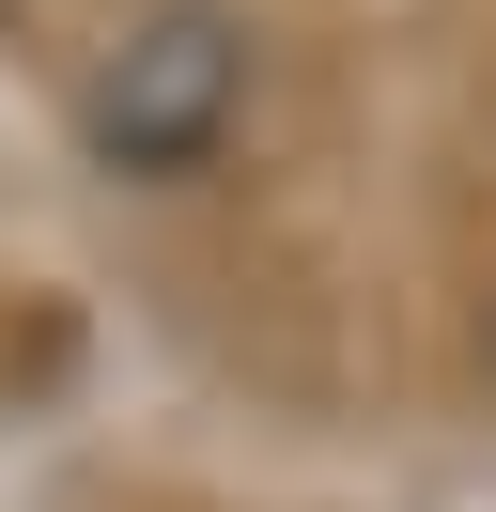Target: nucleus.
<instances>
[{"label": "nucleus", "mask_w": 496, "mask_h": 512, "mask_svg": "<svg viewBox=\"0 0 496 512\" xmlns=\"http://www.w3.org/2000/svg\"><path fill=\"white\" fill-rule=\"evenodd\" d=\"M78 125H93V156H109V171H140V187L217 171V140L248 125V32L217 16V0H155L140 32L93 63Z\"/></svg>", "instance_id": "f257e3e1"}]
</instances>
